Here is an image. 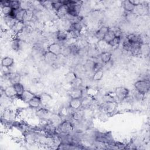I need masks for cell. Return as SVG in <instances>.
I'll use <instances>...</instances> for the list:
<instances>
[{"label": "cell", "mask_w": 150, "mask_h": 150, "mask_svg": "<svg viewBox=\"0 0 150 150\" xmlns=\"http://www.w3.org/2000/svg\"><path fill=\"white\" fill-rule=\"evenodd\" d=\"M45 61L48 64H53L57 60V56L47 51L43 54Z\"/></svg>", "instance_id": "13"}, {"label": "cell", "mask_w": 150, "mask_h": 150, "mask_svg": "<svg viewBox=\"0 0 150 150\" xmlns=\"http://www.w3.org/2000/svg\"><path fill=\"white\" fill-rule=\"evenodd\" d=\"M69 107L73 110H77L81 107L82 105V100L81 98H71L69 103Z\"/></svg>", "instance_id": "10"}, {"label": "cell", "mask_w": 150, "mask_h": 150, "mask_svg": "<svg viewBox=\"0 0 150 150\" xmlns=\"http://www.w3.org/2000/svg\"><path fill=\"white\" fill-rule=\"evenodd\" d=\"M70 50V53L71 54L74 55V56H76L77 54H79V50H80V46L76 44V43H72L70 45H69Z\"/></svg>", "instance_id": "32"}, {"label": "cell", "mask_w": 150, "mask_h": 150, "mask_svg": "<svg viewBox=\"0 0 150 150\" xmlns=\"http://www.w3.org/2000/svg\"><path fill=\"white\" fill-rule=\"evenodd\" d=\"M122 6L124 9L127 12H132L136 8V6L132 4L131 1L128 0L122 2Z\"/></svg>", "instance_id": "23"}, {"label": "cell", "mask_w": 150, "mask_h": 150, "mask_svg": "<svg viewBox=\"0 0 150 150\" xmlns=\"http://www.w3.org/2000/svg\"><path fill=\"white\" fill-rule=\"evenodd\" d=\"M140 54L148 55L149 53V43H141L139 45Z\"/></svg>", "instance_id": "29"}, {"label": "cell", "mask_w": 150, "mask_h": 150, "mask_svg": "<svg viewBox=\"0 0 150 150\" xmlns=\"http://www.w3.org/2000/svg\"><path fill=\"white\" fill-rule=\"evenodd\" d=\"M39 96L41 100L42 105H46L52 100V97L49 94L46 93L41 94Z\"/></svg>", "instance_id": "25"}, {"label": "cell", "mask_w": 150, "mask_h": 150, "mask_svg": "<svg viewBox=\"0 0 150 150\" xmlns=\"http://www.w3.org/2000/svg\"><path fill=\"white\" fill-rule=\"evenodd\" d=\"M4 94H5L6 97H7L8 98H9L15 97L16 96L18 97L16 92L15 91V88H14V87L12 84L11 85V86H7L5 88Z\"/></svg>", "instance_id": "15"}, {"label": "cell", "mask_w": 150, "mask_h": 150, "mask_svg": "<svg viewBox=\"0 0 150 150\" xmlns=\"http://www.w3.org/2000/svg\"><path fill=\"white\" fill-rule=\"evenodd\" d=\"M5 76L7 77L8 80L11 82L12 84H14L20 82L21 80V76L17 73H9L8 74H4Z\"/></svg>", "instance_id": "11"}, {"label": "cell", "mask_w": 150, "mask_h": 150, "mask_svg": "<svg viewBox=\"0 0 150 150\" xmlns=\"http://www.w3.org/2000/svg\"><path fill=\"white\" fill-rule=\"evenodd\" d=\"M77 77L76 74L74 71H69L65 76V80L67 83L71 84Z\"/></svg>", "instance_id": "31"}, {"label": "cell", "mask_w": 150, "mask_h": 150, "mask_svg": "<svg viewBox=\"0 0 150 150\" xmlns=\"http://www.w3.org/2000/svg\"><path fill=\"white\" fill-rule=\"evenodd\" d=\"M129 91L125 87H118L115 89L114 94L115 97L119 101H122L126 99L129 96Z\"/></svg>", "instance_id": "3"}, {"label": "cell", "mask_w": 150, "mask_h": 150, "mask_svg": "<svg viewBox=\"0 0 150 150\" xmlns=\"http://www.w3.org/2000/svg\"><path fill=\"white\" fill-rule=\"evenodd\" d=\"M14 63V60L13 58L9 56H6L2 58L1 60V66L4 67L9 68Z\"/></svg>", "instance_id": "21"}, {"label": "cell", "mask_w": 150, "mask_h": 150, "mask_svg": "<svg viewBox=\"0 0 150 150\" xmlns=\"http://www.w3.org/2000/svg\"><path fill=\"white\" fill-rule=\"evenodd\" d=\"M103 68V63L99 62H94L93 67V71L96 72L100 70H102Z\"/></svg>", "instance_id": "42"}, {"label": "cell", "mask_w": 150, "mask_h": 150, "mask_svg": "<svg viewBox=\"0 0 150 150\" xmlns=\"http://www.w3.org/2000/svg\"><path fill=\"white\" fill-rule=\"evenodd\" d=\"M56 14L60 19H63L67 16V7L66 5H63L60 9L56 11Z\"/></svg>", "instance_id": "24"}, {"label": "cell", "mask_w": 150, "mask_h": 150, "mask_svg": "<svg viewBox=\"0 0 150 150\" xmlns=\"http://www.w3.org/2000/svg\"><path fill=\"white\" fill-rule=\"evenodd\" d=\"M62 46L58 42H54L50 44L47 47V51L58 56L61 54Z\"/></svg>", "instance_id": "5"}, {"label": "cell", "mask_w": 150, "mask_h": 150, "mask_svg": "<svg viewBox=\"0 0 150 150\" xmlns=\"http://www.w3.org/2000/svg\"><path fill=\"white\" fill-rule=\"evenodd\" d=\"M1 9H2V12L4 16L9 15L12 11V9L11 8L10 6H8V5L1 6Z\"/></svg>", "instance_id": "38"}, {"label": "cell", "mask_w": 150, "mask_h": 150, "mask_svg": "<svg viewBox=\"0 0 150 150\" xmlns=\"http://www.w3.org/2000/svg\"><path fill=\"white\" fill-rule=\"evenodd\" d=\"M84 111L81 109H77L73 110L71 114V118L76 121H80L84 117Z\"/></svg>", "instance_id": "17"}, {"label": "cell", "mask_w": 150, "mask_h": 150, "mask_svg": "<svg viewBox=\"0 0 150 150\" xmlns=\"http://www.w3.org/2000/svg\"><path fill=\"white\" fill-rule=\"evenodd\" d=\"M114 37H115V35H114V31L110 29L106 33V34L104 36L103 40L108 44L114 38Z\"/></svg>", "instance_id": "26"}, {"label": "cell", "mask_w": 150, "mask_h": 150, "mask_svg": "<svg viewBox=\"0 0 150 150\" xmlns=\"http://www.w3.org/2000/svg\"><path fill=\"white\" fill-rule=\"evenodd\" d=\"M126 39L132 44H141V36L138 34L130 33L126 37Z\"/></svg>", "instance_id": "9"}, {"label": "cell", "mask_w": 150, "mask_h": 150, "mask_svg": "<svg viewBox=\"0 0 150 150\" xmlns=\"http://www.w3.org/2000/svg\"><path fill=\"white\" fill-rule=\"evenodd\" d=\"M110 28L105 26H101L99 29H98L95 33L96 37L98 39L100 40H103L104 36L106 34V33L109 30Z\"/></svg>", "instance_id": "19"}, {"label": "cell", "mask_w": 150, "mask_h": 150, "mask_svg": "<svg viewBox=\"0 0 150 150\" xmlns=\"http://www.w3.org/2000/svg\"><path fill=\"white\" fill-rule=\"evenodd\" d=\"M121 40V38L115 36L114 38L108 43V45H109V46H110L112 47H117L120 44Z\"/></svg>", "instance_id": "35"}, {"label": "cell", "mask_w": 150, "mask_h": 150, "mask_svg": "<svg viewBox=\"0 0 150 150\" xmlns=\"http://www.w3.org/2000/svg\"><path fill=\"white\" fill-rule=\"evenodd\" d=\"M82 84V79L79 77H77L74 80L71 84L72 88H80V86Z\"/></svg>", "instance_id": "37"}, {"label": "cell", "mask_w": 150, "mask_h": 150, "mask_svg": "<svg viewBox=\"0 0 150 150\" xmlns=\"http://www.w3.org/2000/svg\"><path fill=\"white\" fill-rule=\"evenodd\" d=\"M52 9L56 11H57L59 9H60L63 5V1H52Z\"/></svg>", "instance_id": "34"}, {"label": "cell", "mask_w": 150, "mask_h": 150, "mask_svg": "<svg viewBox=\"0 0 150 150\" xmlns=\"http://www.w3.org/2000/svg\"><path fill=\"white\" fill-rule=\"evenodd\" d=\"M9 6L13 10L19 9H20V1H10Z\"/></svg>", "instance_id": "39"}, {"label": "cell", "mask_w": 150, "mask_h": 150, "mask_svg": "<svg viewBox=\"0 0 150 150\" xmlns=\"http://www.w3.org/2000/svg\"><path fill=\"white\" fill-rule=\"evenodd\" d=\"M117 107L116 102H105L103 105L104 110L105 112L111 113Z\"/></svg>", "instance_id": "20"}, {"label": "cell", "mask_w": 150, "mask_h": 150, "mask_svg": "<svg viewBox=\"0 0 150 150\" xmlns=\"http://www.w3.org/2000/svg\"><path fill=\"white\" fill-rule=\"evenodd\" d=\"M49 121L52 125L57 128V127L62 122V119L60 115L58 114L52 113Z\"/></svg>", "instance_id": "7"}, {"label": "cell", "mask_w": 150, "mask_h": 150, "mask_svg": "<svg viewBox=\"0 0 150 150\" xmlns=\"http://www.w3.org/2000/svg\"><path fill=\"white\" fill-rule=\"evenodd\" d=\"M87 94L88 95V96H90L91 97H94L95 96H96L98 93V90L96 88H88L87 89Z\"/></svg>", "instance_id": "40"}, {"label": "cell", "mask_w": 150, "mask_h": 150, "mask_svg": "<svg viewBox=\"0 0 150 150\" xmlns=\"http://www.w3.org/2000/svg\"><path fill=\"white\" fill-rule=\"evenodd\" d=\"M4 21L5 23L11 28L14 25V24L18 21L11 15L4 16Z\"/></svg>", "instance_id": "27"}, {"label": "cell", "mask_w": 150, "mask_h": 150, "mask_svg": "<svg viewBox=\"0 0 150 150\" xmlns=\"http://www.w3.org/2000/svg\"><path fill=\"white\" fill-rule=\"evenodd\" d=\"M67 38H68L67 31L60 30L56 33V38L60 42H63L66 40Z\"/></svg>", "instance_id": "22"}, {"label": "cell", "mask_w": 150, "mask_h": 150, "mask_svg": "<svg viewBox=\"0 0 150 150\" xmlns=\"http://www.w3.org/2000/svg\"><path fill=\"white\" fill-rule=\"evenodd\" d=\"M70 54H71V53H70L69 46H64V47H62V51H61V55L66 57V56H68Z\"/></svg>", "instance_id": "41"}, {"label": "cell", "mask_w": 150, "mask_h": 150, "mask_svg": "<svg viewBox=\"0 0 150 150\" xmlns=\"http://www.w3.org/2000/svg\"><path fill=\"white\" fill-rule=\"evenodd\" d=\"M74 129V127L73 124L68 120L62 121L56 128V130L63 134H69L73 132Z\"/></svg>", "instance_id": "2"}, {"label": "cell", "mask_w": 150, "mask_h": 150, "mask_svg": "<svg viewBox=\"0 0 150 150\" xmlns=\"http://www.w3.org/2000/svg\"><path fill=\"white\" fill-rule=\"evenodd\" d=\"M83 92L80 88H71L69 93V96L71 98H81L83 97Z\"/></svg>", "instance_id": "18"}, {"label": "cell", "mask_w": 150, "mask_h": 150, "mask_svg": "<svg viewBox=\"0 0 150 150\" xmlns=\"http://www.w3.org/2000/svg\"><path fill=\"white\" fill-rule=\"evenodd\" d=\"M35 114L36 115L42 120H49L52 112L48 109L42 107L38 108Z\"/></svg>", "instance_id": "4"}, {"label": "cell", "mask_w": 150, "mask_h": 150, "mask_svg": "<svg viewBox=\"0 0 150 150\" xmlns=\"http://www.w3.org/2000/svg\"><path fill=\"white\" fill-rule=\"evenodd\" d=\"M134 86L135 91L142 94L145 95L149 90L150 83L148 81L141 79L135 82Z\"/></svg>", "instance_id": "1"}, {"label": "cell", "mask_w": 150, "mask_h": 150, "mask_svg": "<svg viewBox=\"0 0 150 150\" xmlns=\"http://www.w3.org/2000/svg\"><path fill=\"white\" fill-rule=\"evenodd\" d=\"M25 23L22 21H17L14 25L11 28V30L13 33L18 35L23 30L25 24Z\"/></svg>", "instance_id": "16"}, {"label": "cell", "mask_w": 150, "mask_h": 150, "mask_svg": "<svg viewBox=\"0 0 150 150\" xmlns=\"http://www.w3.org/2000/svg\"><path fill=\"white\" fill-rule=\"evenodd\" d=\"M15 89V91L16 92L17 94V96L18 97H19L20 96L22 95V94L23 93V91H25V88L23 84H22L20 82L19 83H15L14 84H12Z\"/></svg>", "instance_id": "28"}, {"label": "cell", "mask_w": 150, "mask_h": 150, "mask_svg": "<svg viewBox=\"0 0 150 150\" xmlns=\"http://www.w3.org/2000/svg\"><path fill=\"white\" fill-rule=\"evenodd\" d=\"M144 96L145 95L142 94L138 93V91H135V93H134V98H135L138 101H141L144 98Z\"/></svg>", "instance_id": "44"}, {"label": "cell", "mask_w": 150, "mask_h": 150, "mask_svg": "<svg viewBox=\"0 0 150 150\" xmlns=\"http://www.w3.org/2000/svg\"><path fill=\"white\" fill-rule=\"evenodd\" d=\"M35 96V94L30 91L28 90H25L22 95L20 96L18 98L22 100L23 102L28 103Z\"/></svg>", "instance_id": "12"}, {"label": "cell", "mask_w": 150, "mask_h": 150, "mask_svg": "<svg viewBox=\"0 0 150 150\" xmlns=\"http://www.w3.org/2000/svg\"><path fill=\"white\" fill-rule=\"evenodd\" d=\"M32 4L30 1H20V8L25 11L31 10L32 7Z\"/></svg>", "instance_id": "30"}, {"label": "cell", "mask_w": 150, "mask_h": 150, "mask_svg": "<svg viewBox=\"0 0 150 150\" xmlns=\"http://www.w3.org/2000/svg\"><path fill=\"white\" fill-rule=\"evenodd\" d=\"M132 45L131 43H130L125 38V39L123 40L122 46L124 50H125L126 52H130L132 50Z\"/></svg>", "instance_id": "33"}, {"label": "cell", "mask_w": 150, "mask_h": 150, "mask_svg": "<svg viewBox=\"0 0 150 150\" xmlns=\"http://www.w3.org/2000/svg\"><path fill=\"white\" fill-rule=\"evenodd\" d=\"M29 107L32 108H35L38 109L40 107V105H42L41 103V100L39 96L35 95L28 103Z\"/></svg>", "instance_id": "8"}, {"label": "cell", "mask_w": 150, "mask_h": 150, "mask_svg": "<svg viewBox=\"0 0 150 150\" xmlns=\"http://www.w3.org/2000/svg\"><path fill=\"white\" fill-rule=\"evenodd\" d=\"M99 57L101 63L103 64H106L111 61L112 54L109 51H103L100 53Z\"/></svg>", "instance_id": "14"}, {"label": "cell", "mask_w": 150, "mask_h": 150, "mask_svg": "<svg viewBox=\"0 0 150 150\" xmlns=\"http://www.w3.org/2000/svg\"><path fill=\"white\" fill-rule=\"evenodd\" d=\"M23 42L22 40L20 39L18 37H16V38H13L11 42V48L13 50H15L16 52H18L22 49Z\"/></svg>", "instance_id": "6"}, {"label": "cell", "mask_w": 150, "mask_h": 150, "mask_svg": "<svg viewBox=\"0 0 150 150\" xmlns=\"http://www.w3.org/2000/svg\"><path fill=\"white\" fill-rule=\"evenodd\" d=\"M103 100L105 102H116L115 97L110 94H105L103 96Z\"/></svg>", "instance_id": "43"}, {"label": "cell", "mask_w": 150, "mask_h": 150, "mask_svg": "<svg viewBox=\"0 0 150 150\" xmlns=\"http://www.w3.org/2000/svg\"><path fill=\"white\" fill-rule=\"evenodd\" d=\"M104 75V72L102 70H100L96 72H94L93 76V80L94 81H99L102 79Z\"/></svg>", "instance_id": "36"}]
</instances>
